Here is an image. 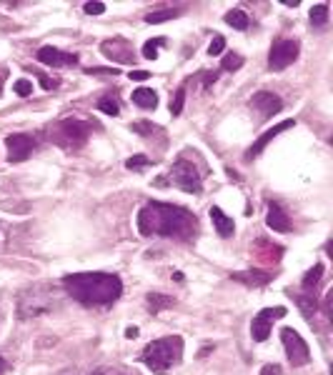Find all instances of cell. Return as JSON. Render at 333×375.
Wrapping results in <instances>:
<instances>
[{
	"mask_svg": "<svg viewBox=\"0 0 333 375\" xmlns=\"http://www.w3.org/2000/svg\"><path fill=\"white\" fill-rule=\"evenodd\" d=\"M248 106H251L253 111L261 115V120H268V118H273L276 113H281L283 101L276 96V93L261 91V93H256V96L251 98V103H248Z\"/></svg>",
	"mask_w": 333,
	"mask_h": 375,
	"instance_id": "obj_12",
	"label": "cell"
},
{
	"mask_svg": "<svg viewBox=\"0 0 333 375\" xmlns=\"http://www.w3.org/2000/svg\"><path fill=\"white\" fill-rule=\"evenodd\" d=\"M215 81H218V73H205V86H210Z\"/></svg>",
	"mask_w": 333,
	"mask_h": 375,
	"instance_id": "obj_39",
	"label": "cell"
},
{
	"mask_svg": "<svg viewBox=\"0 0 333 375\" xmlns=\"http://www.w3.org/2000/svg\"><path fill=\"white\" fill-rule=\"evenodd\" d=\"M91 375H125V373H121V370L111 368V365H103V368H96V370H93Z\"/></svg>",
	"mask_w": 333,
	"mask_h": 375,
	"instance_id": "obj_34",
	"label": "cell"
},
{
	"mask_svg": "<svg viewBox=\"0 0 333 375\" xmlns=\"http://www.w3.org/2000/svg\"><path fill=\"white\" fill-rule=\"evenodd\" d=\"M226 23L233 28V31H248V26H251V18H248L243 11H228L226 13Z\"/></svg>",
	"mask_w": 333,
	"mask_h": 375,
	"instance_id": "obj_22",
	"label": "cell"
},
{
	"mask_svg": "<svg viewBox=\"0 0 333 375\" xmlns=\"http://www.w3.org/2000/svg\"><path fill=\"white\" fill-rule=\"evenodd\" d=\"M328 23V3H318L311 8V26L313 28H323Z\"/></svg>",
	"mask_w": 333,
	"mask_h": 375,
	"instance_id": "obj_23",
	"label": "cell"
},
{
	"mask_svg": "<svg viewBox=\"0 0 333 375\" xmlns=\"http://www.w3.org/2000/svg\"><path fill=\"white\" fill-rule=\"evenodd\" d=\"M293 125H296V120H283V123H278L276 128H271V130H266V133H263V135L258 138V140L253 143V145L246 150V160H253V158H258V155H261V153H263V148H266L268 143L273 140V138H278V135H281V133L291 130Z\"/></svg>",
	"mask_w": 333,
	"mask_h": 375,
	"instance_id": "obj_14",
	"label": "cell"
},
{
	"mask_svg": "<svg viewBox=\"0 0 333 375\" xmlns=\"http://www.w3.org/2000/svg\"><path fill=\"white\" fill-rule=\"evenodd\" d=\"M175 16H178L175 8H165V11L148 13V16H145V23H148V26H158V23H165V21H170V18H175Z\"/></svg>",
	"mask_w": 333,
	"mask_h": 375,
	"instance_id": "obj_24",
	"label": "cell"
},
{
	"mask_svg": "<svg viewBox=\"0 0 333 375\" xmlns=\"http://www.w3.org/2000/svg\"><path fill=\"white\" fill-rule=\"evenodd\" d=\"M183 103H185V86H180L178 91H175L173 101H170V113L180 115V113H183Z\"/></svg>",
	"mask_w": 333,
	"mask_h": 375,
	"instance_id": "obj_28",
	"label": "cell"
},
{
	"mask_svg": "<svg viewBox=\"0 0 333 375\" xmlns=\"http://www.w3.org/2000/svg\"><path fill=\"white\" fill-rule=\"evenodd\" d=\"M298 53H301V46H298V41H291V38H278V41H273L271 46V53H268V68L271 71H286L288 66H293L298 58Z\"/></svg>",
	"mask_w": 333,
	"mask_h": 375,
	"instance_id": "obj_7",
	"label": "cell"
},
{
	"mask_svg": "<svg viewBox=\"0 0 333 375\" xmlns=\"http://www.w3.org/2000/svg\"><path fill=\"white\" fill-rule=\"evenodd\" d=\"M130 81H135V83H143V81H148L150 78V73H145V71H130Z\"/></svg>",
	"mask_w": 333,
	"mask_h": 375,
	"instance_id": "obj_36",
	"label": "cell"
},
{
	"mask_svg": "<svg viewBox=\"0 0 333 375\" xmlns=\"http://www.w3.org/2000/svg\"><path fill=\"white\" fill-rule=\"evenodd\" d=\"M268 228L276 230V233H288L291 230V218L286 215V210L281 208L278 203L268 205V218H266Z\"/></svg>",
	"mask_w": 333,
	"mask_h": 375,
	"instance_id": "obj_15",
	"label": "cell"
},
{
	"mask_svg": "<svg viewBox=\"0 0 333 375\" xmlns=\"http://www.w3.org/2000/svg\"><path fill=\"white\" fill-rule=\"evenodd\" d=\"M103 56H108L111 61L116 63H133L135 61V53H133V46H130L125 38H113V41H106L101 46Z\"/></svg>",
	"mask_w": 333,
	"mask_h": 375,
	"instance_id": "obj_13",
	"label": "cell"
},
{
	"mask_svg": "<svg viewBox=\"0 0 333 375\" xmlns=\"http://www.w3.org/2000/svg\"><path fill=\"white\" fill-rule=\"evenodd\" d=\"M88 76H118V68H88Z\"/></svg>",
	"mask_w": 333,
	"mask_h": 375,
	"instance_id": "obj_33",
	"label": "cell"
},
{
	"mask_svg": "<svg viewBox=\"0 0 333 375\" xmlns=\"http://www.w3.org/2000/svg\"><path fill=\"white\" fill-rule=\"evenodd\" d=\"M281 340H283V348H286L288 363H291L293 368H301V365H306L308 360H311L308 343L293 328H283L281 330Z\"/></svg>",
	"mask_w": 333,
	"mask_h": 375,
	"instance_id": "obj_8",
	"label": "cell"
},
{
	"mask_svg": "<svg viewBox=\"0 0 333 375\" xmlns=\"http://www.w3.org/2000/svg\"><path fill=\"white\" fill-rule=\"evenodd\" d=\"M6 370H8V363H6V360H3V358H0V375L6 373Z\"/></svg>",
	"mask_w": 333,
	"mask_h": 375,
	"instance_id": "obj_42",
	"label": "cell"
},
{
	"mask_svg": "<svg viewBox=\"0 0 333 375\" xmlns=\"http://www.w3.org/2000/svg\"><path fill=\"white\" fill-rule=\"evenodd\" d=\"M83 11H86L88 16H103V13H106V3H86Z\"/></svg>",
	"mask_w": 333,
	"mask_h": 375,
	"instance_id": "obj_32",
	"label": "cell"
},
{
	"mask_svg": "<svg viewBox=\"0 0 333 375\" xmlns=\"http://www.w3.org/2000/svg\"><path fill=\"white\" fill-rule=\"evenodd\" d=\"M168 183L175 188H180L183 193H190V195H198L200 190H203V178H200L198 168H195L190 160H185V158H180V160L173 163Z\"/></svg>",
	"mask_w": 333,
	"mask_h": 375,
	"instance_id": "obj_6",
	"label": "cell"
},
{
	"mask_svg": "<svg viewBox=\"0 0 333 375\" xmlns=\"http://www.w3.org/2000/svg\"><path fill=\"white\" fill-rule=\"evenodd\" d=\"M210 220H213V228L220 238H231V235L236 233V223H233V218H228V215L220 208H215V205L210 208Z\"/></svg>",
	"mask_w": 333,
	"mask_h": 375,
	"instance_id": "obj_16",
	"label": "cell"
},
{
	"mask_svg": "<svg viewBox=\"0 0 333 375\" xmlns=\"http://www.w3.org/2000/svg\"><path fill=\"white\" fill-rule=\"evenodd\" d=\"M63 288L86 308L111 305L123 295V283L113 273H71L63 278Z\"/></svg>",
	"mask_w": 333,
	"mask_h": 375,
	"instance_id": "obj_2",
	"label": "cell"
},
{
	"mask_svg": "<svg viewBox=\"0 0 333 375\" xmlns=\"http://www.w3.org/2000/svg\"><path fill=\"white\" fill-rule=\"evenodd\" d=\"M13 91H16L21 98H28L33 93V83L31 81H18L16 86H13Z\"/></svg>",
	"mask_w": 333,
	"mask_h": 375,
	"instance_id": "obj_31",
	"label": "cell"
},
{
	"mask_svg": "<svg viewBox=\"0 0 333 375\" xmlns=\"http://www.w3.org/2000/svg\"><path fill=\"white\" fill-rule=\"evenodd\" d=\"M165 46V38H155V41H148L143 46V58H148V61H155L158 58V48Z\"/></svg>",
	"mask_w": 333,
	"mask_h": 375,
	"instance_id": "obj_27",
	"label": "cell"
},
{
	"mask_svg": "<svg viewBox=\"0 0 333 375\" xmlns=\"http://www.w3.org/2000/svg\"><path fill=\"white\" fill-rule=\"evenodd\" d=\"M321 275H323V265L316 263L306 275H303V283H301L303 285V293H316L318 283H321Z\"/></svg>",
	"mask_w": 333,
	"mask_h": 375,
	"instance_id": "obj_21",
	"label": "cell"
},
{
	"mask_svg": "<svg viewBox=\"0 0 333 375\" xmlns=\"http://www.w3.org/2000/svg\"><path fill=\"white\" fill-rule=\"evenodd\" d=\"M138 230L145 238H178V240H190L198 233V220L188 208L170 203H145L138 210Z\"/></svg>",
	"mask_w": 333,
	"mask_h": 375,
	"instance_id": "obj_1",
	"label": "cell"
},
{
	"mask_svg": "<svg viewBox=\"0 0 333 375\" xmlns=\"http://www.w3.org/2000/svg\"><path fill=\"white\" fill-rule=\"evenodd\" d=\"M241 66H243V58L238 56V53H228V56L223 58V63H220V71H238Z\"/></svg>",
	"mask_w": 333,
	"mask_h": 375,
	"instance_id": "obj_29",
	"label": "cell"
},
{
	"mask_svg": "<svg viewBox=\"0 0 333 375\" xmlns=\"http://www.w3.org/2000/svg\"><path fill=\"white\" fill-rule=\"evenodd\" d=\"M133 103L143 111H153L158 106V96L150 88H138V91H133Z\"/></svg>",
	"mask_w": 333,
	"mask_h": 375,
	"instance_id": "obj_18",
	"label": "cell"
},
{
	"mask_svg": "<svg viewBox=\"0 0 333 375\" xmlns=\"http://www.w3.org/2000/svg\"><path fill=\"white\" fill-rule=\"evenodd\" d=\"M125 338H130V340L138 338V328H128V330H125Z\"/></svg>",
	"mask_w": 333,
	"mask_h": 375,
	"instance_id": "obj_40",
	"label": "cell"
},
{
	"mask_svg": "<svg viewBox=\"0 0 333 375\" xmlns=\"http://www.w3.org/2000/svg\"><path fill=\"white\" fill-rule=\"evenodd\" d=\"M296 303H298V308H301V313L306 315L308 323H313V315H316V310H318L316 293H298Z\"/></svg>",
	"mask_w": 333,
	"mask_h": 375,
	"instance_id": "obj_20",
	"label": "cell"
},
{
	"mask_svg": "<svg viewBox=\"0 0 333 375\" xmlns=\"http://www.w3.org/2000/svg\"><path fill=\"white\" fill-rule=\"evenodd\" d=\"M183 338L180 335H165V338H158L153 343H148L140 353V360L143 365L155 375H165L168 370H173L175 365L183 358Z\"/></svg>",
	"mask_w": 333,
	"mask_h": 375,
	"instance_id": "obj_3",
	"label": "cell"
},
{
	"mask_svg": "<svg viewBox=\"0 0 333 375\" xmlns=\"http://www.w3.org/2000/svg\"><path fill=\"white\" fill-rule=\"evenodd\" d=\"M38 63L43 66H51V68H73L78 66V56L76 53H66V51H58L53 46H43L41 51L36 53Z\"/></svg>",
	"mask_w": 333,
	"mask_h": 375,
	"instance_id": "obj_11",
	"label": "cell"
},
{
	"mask_svg": "<svg viewBox=\"0 0 333 375\" xmlns=\"http://www.w3.org/2000/svg\"><path fill=\"white\" fill-rule=\"evenodd\" d=\"M286 315V308H263L261 313L253 318L251 323V335L256 343H263V340H268V335H271V328H273V320L283 318Z\"/></svg>",
	"mask_w": 333,
	"mask_h": 375,
	"instance_id": "obj_10",
	"label": "cell"
},
{
	"mask_svg": "<svg viewBox=\"0 0 333 375\" xmlns=\"http://www.w3.org/2000/svg\"><path fill=\"white\" fill-rule=\"evenodd\" d=\"M281 373H283L281 365H276V363H268L261 368V375H281Z\"/></svg>",
	"mask_w": 333,
	"mask_h": 375,
	"instance_id": "obj_35",
	"label": "cell"
},
{
	"mask_svg": "<svg viewBox=\"0 0 333 375\" xmlns=\"http://www.w3.org/2000/svg\"><path fill=\"white\" fill-rule=\"evenodd\" d=\"M91 130H93L91 123L81 120V118H63V120H56L46 128L48 138H51L56 145L66 148V150H78V148L86 145Z\"/></svg>",
	"mask_w": 333,
	"mask_h": 375,
	"instance_id": "obj_5",
	"label": "cell"
},
{
	"mask_svg": "<svg viewBox=\"0 0 333 375\" xmlns=\"http://www.w3.org/2000/svg\"><path fill=\"white\" fill-rule=\"evenodd\" d=\"M145 305H148V310L153 315H158L160 310L165 308H173L175 300L170 298V295H163V293H148V298H145Z\"/></svg>",
	"mask_w": 333,
	"mask_h": 375,
	"instance_id": "obj_19",
	"label": "cell"
},
{
	"mask_svg": "<svg viewBox=\"0 0 333 375\" xmlns=\"http://www.w3.org/2000/svg\"><path fill=\"white\" fill-rule=\"evenodd\" d=\"M231 278L243 285H251V288H261V285L271 283L273 275L266 273V270H241V273H231Z\"/></svg>",
	"mask_w": 333,
	"mask_h": 375,
	"instance_id": "obj_17",
	"label": "cell"
},
{
	"mask_svg": "<svg viewBox=\"0 0 333 375\" xmlns=\"http://www.w3.org/2000/svg\"><path fill=\"white\" fill-rule=\"evenodd\" d=\"M58 375H78V370L76 368H68V370H61Z\"/></svg>",
	"mask_w": 333,
	"mask_h": 375,
	"instance_id": "obj_41",
	"label": "cell"
},
{
	"mask_svg": "<svg viewBox=\"0 0 333 375\" xmlns=\"http://www.w3.org/2000/svg\"><path fill=\"white\" fill-rule=\"evenodd\" d=\"M56 308H58L56 288L48 283L28 285V288L18 295V318L21 320L41 318V315L53 313Z\"/></svg>",
	"mask_w": 333,
	"mask_h": 375,
	"instance_id": "obj_4",
	"label": "cell"
},
{
	"mask_svg": "<svg viewBox=\"0 0 333 375\" xmlns=\"http://www.w3.org/2000/svg\"><path fill=\"white\" fill-rule=\"evenodd\" d=\"M6 148H8V160L11 163H23L33 155V150L38 148V140L28 133H11L6 138Z\"/></svg>",
	"mask_w": 333,
	"mask_h": 375,
	"instance_id": "obj_9",
	"label": "cell"
},
{
	"mask_svg": "<svg viewBox=\"0 0 333 375\" xmlns=\"http://www.w3.org/2000/svg\"><path fill=\"white\" fill-rule=\"evenodd\" d=\"M223 51H226V38L213 36V41H210V46H208V53H210V56H220Z\"/></svg>",
	"mask_w": 333,
	"mask_h": 375,
	"instance_id": "obj_30",
	"label": "cell"
},
{
	"mask_svg": "<svg viewBox=\"0 0 333 375\" xmlns=\"http://www.w3.org/2000/svg\"><path fill=\"white\" fill-rule=\"evenodd\" d=\"M98 111L106 113V115H118L121 106H118V101H116L113 96H106V98H101V101H98Z\"/></svg>",
	"mask_w": 333,
	"mask_h": 375,
	"instance_id": "obj_25",
	"label": "cell"
},
{
	"mask_svg": "<svg viewBox=\"0 0 333 375\" xmlns=\"http://www.w3.org/2000/svg\"><path fill=\"white\" fill-rule=\"evenodd\" d=\"M6 78H8V71L6 68H0V93H3V86H6Z\"/></svg>",
	"mask_w": 333,
	"mask_h": 375,
	"instance_id": "obj_38",
	"label": "cell"
},
{
	"mask_svg": "<svg viewBox=\"0 0 333 375\" xmlns=\"http://www.w3.org/2000/svg\"><path fill=\"white\" fill-rule=\"evenodd\" d=\"M38 78H41V86L46 88V91H51V88H56V86H58V81H51V78H48V76H38Z\"/></svg>",
	"mask_w": 333,
	"mask_h": 375,
	"instance_id": "obj_37",
	"label": "cell"
},
{
	"mask_svg": "<svg viewBox=\"0 0 333 375\" xmlns=\"http://www.w3.org/2000/svg\"><path fill=\"white\" fill-rule=\"evenodd\" d=\"M148 165H153V158H148V155H133L125 160V168H128V170H143V168H148Z\"/></svg>",
	"mask_w": 333,
	"mask_h": 375,
	"instance_id": "obj_26",
	"label": "cell"
}]
</instances>
